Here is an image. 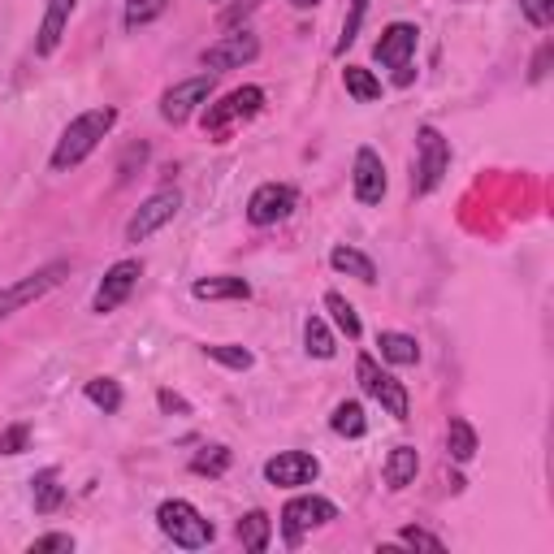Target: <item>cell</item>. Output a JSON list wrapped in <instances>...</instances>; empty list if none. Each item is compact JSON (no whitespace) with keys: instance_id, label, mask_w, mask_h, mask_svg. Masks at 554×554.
Segmentation results:
<instances>
[{"instance_id":"1","label":"cell","mask_w":554,"mask_h":554,"mask_svg":"<svg viewBox=\"0 0 554 554\" xmlns=\"http://www.w3.org/2000/svg\"><path fill=\"white\" fill-rule=\"evenodd\" d=\"M113 126H117V109H113V104H104V109H87V113H78L74 122L61 130L57 148H52V169H57V174H65V169L83 165L87 156L100 148V139L109 135Z\"/></svg>"},{"instance_id":"2","label":"cell","mask_w":554,"mask_h":554,"mask_svg":"<svg viewBox=\"0 0 554 554\" xmlns=\"http://www.w3.org/2000/svg\"><path fill=\"white\" fill-rule=\"evenodd\" d=\"M156 529H161L178 550H204V546H213V537H217V529L200 516V507L187 503V498H165V503L156 507Z\"/></svg>"},{"instance_id":"3","label":"cell","mask_w":554,"mask_h":554,"mask_svg":"<svg viewBox=\"0 0 554 554\" xmlns=\"http://www.w3.org/2000/svg\"><path fill=\"white\" fill-rule=\"evenodd\" d=\"M355 381H360V390L368 394V399H377L394 420H407V416H412V399H407V386H403V381L394 377V373H386V368H381L368 351L360 355V360H355Z\"/></svg>"},{"instance_id":"4","label":"cell","mask_w":554,"mask_h":554,"mask_svg":"<svg viewBox=\"0 0 554 554\" xmlns=\"http://www.w3.org/2000/svg\"><path fill=\"white\" fill-rule=\"evenodd\" d=\"M446 169H451V143L442 139L438 126H420L416 130V174H412V191L429 195L442 187Z\"/></svg>"},{"instance_id":"5","label":"cell","mask_w":554,"mask_h":554,"mask_svg":"<svg viewBox=\"0 0 554 554\" xmlns=\"http://www.w3.org/2000/svg\"><path fill=\"white\" fill-rule=\"evenodd\" d=\"M334 520H338V507L329 503V498H321V494H299V498H290V503L282 507V516H277L286 546H299L312 529H325V524H334Z\"/></svg>"},{"instance_id":"6","label":"cell","mask_w":554,"mask_h":554,"mask_svg":"<svg viewBox=\"0 0 554 554\" xmlns=\"http://www.w3.org/2000/svg\"><path fill=\"white\" fill-rule=\"evenodd\" d=\"M65 273H70V260H52V265L26 273L13 286H5V290H0V321L13 316V312H22V308H31V303L44 299L48 290H57L65 282Z\"/></svg>"},{"instance_id":"7","label":"cell","mask_w":554,"mask_h":554,"mask_svg":"<svg viewBox=\"0 0 554 554\" xmlns=\"http://www.w3.org/2000/svg\"><path fill=\"white\" fill-rule=\"evenodd\" d=\"M416 39H420V31L412 22H390L386 31H381V39L373 44V57L386 65V70H394V83L399 87H407L412 83V57H416Z\"/></svg>"},{"instance_id":"8","label":"cell","mask_w":554,"mask_h":554,"mask_svg":"<svg viewBox=\"0 0 554 554\" xmlns=\"http://www.w3.org/2000/svg\"><path fill=\"white\" fill-rule=\"evenodd\" d=\"M178 208H182L178 187H161V191H152L148 200L139 204V213L126 221V243H143V239H152L156 230H165L169 221L178 217Z\"/></svg>"},{"instance_id":"9","label":"cell","mask_w":554,"mask_h":554,"mask_svg":"<svg viewBox=\"0 0 554 554\" xmlns=\"http://www.w3.org/2000/svg\"><path fill=\"white\" fill-rule=\"evenodd\" d=\"M260 109H265V87H239V91H230L226 100L208 104L200 122L208 135H221L230 122H247V117H256Z\"/></svg>"},{"instance_id":"10","label":"cell","mask_w":554,"mask_h":554,"mask_svg":"<svg viewBox=\"0 0 554 554\" xmlns=\"http://www.w3.org/2000/svg\"><path fill=\"white\" fill-rule=\"evenodd\" d=\"M139 277H143V260L139 256H126V260H117V265L104 273V282L96 286V299H91V308H96L100 316H109L117 312L122 303L135 295V286H139Z\"/></svg>"},{"instance_id":"11","label":"cell","mask_w":554,"mask_h":554,"mask_svg":"<svg viewBox=\"0 0 554 554\" xmlns=\"http://www.w3.org/2000/svg\"><path fill=\"white\" fill-rule=\"evenodd\" d=\"M213 87H217V74L182 78V83H174V87H169L165 96H161V117H165V122H174V126H182L195 109H200V104H208Z\"/></svg>"},{"instance_id":"12","label":"cell","mask_w":554,"mask_h":554,"mask_svg":"<svg viewBox=\"0 0 554 554\" xmlns=\"http://www.w3.org/2000/svg\"><path fill=\"white\" fill-rule=\"evenodd\" d=\"M295 204H299V191L290 182H265L247 200V221L252 226H277V221H286L295 213Z\"/></svg>"},{"instance_id":"13","label":"cell","mask_w":554,"mask_h":554,"mask_svg":"<svg viewBox=\"0 0 554 554\" xmlns=\"http://www.w3.org/2000/svg\"><path fill=\"white\" fill-rule=\"evenodd\" d=\"M321 477V459L308 451H277L265 464V481L277 485V490H303Z\"/></svg>"},{"instance_id":"14","label":"cell","mask_w":554,"mask_h":554,"mask_svg":"<svg viewBox=\"0 0 554 554\" xmlns=\"http://www.w3.org/2000/svg\"><path fill=\"white\" fill-rule=\"evenodd\" d=\"M260 57V39L252 31H234V35H221L217 44H208L200 52V61L208 65L213 74L221 70H243V65H252Z\"/></svg>"},{"instance_id":"15","label":"cell","mask_w":554,"mask_h":554,"mask_svg":"<svg viewBox=\"0 0 554 554\" xmlns=\"http://www.w3.org/2000/svg\"><path fill=\"white\" fill-rule=\"evenodd\" d=\"M351 187H355V200H360V204H381V200H386V165H381V156L373 148L355 152Z\"/></svg>"},{"instance_id":"16","label":"cell","mask_w":554,"mask_h":554,"mask_svg":"<svg viewBox=\"0 0 554 554\" xmlns=\"http://www.w3.org/2000/svg\"><path fill=\"white\" fill-rule=\"evenodd\" d=\"M74 5H78V0H48L44 22H39V31H35V52H39V57H52V52H57L65 26H70Z\"/></svg>"},{"instance_id":"17","label":"cell","mask_w":554,"mask_h":554,"mask_svg":"<svg viewBox=\"0 0 554 554\" xmlns=\"http://www.w3.org/2000/svg\"><path fill=\"white\" fill-rule=\"evenodd\" d=\"M195 299L204 303H217V299H252V282L247 277H234V273H217V277H200L191 286Z\"/></svg>"},{"instance_id":"18","label":"cell","mask_w":554,"mask_h":554,"mask_svg":"<svg viewBox=\"0 0 554 554\" xmlns=\"http://www.w3.org/2000/svg\"><path fill=\"white\" fill-rule=\"evenodd\" d=\"M31 503H35L39 516H52V511L65 507V485L57 477V468H44L31 477Z\"/></svg>"},{"instance_id":"19","label":"cell","mask_w":554,"mask_h":554,"mask_svg":"<svg viewBox=\"0 0 554 554\" xmlns=\"http://www.w3.org/2000/svg\"><path fill=\"white\" fill-rule=\"evenodd\" d=\"M416 472H420V455H416V446H394V451L386 455V490H407V485L416 481Z\"/></svg>"},{"instance_id":"20","label":"cell","mask_w":554,"mask_h":554,"mask_svg":"<svg viewBox=\"0 0 554 554\" xmlns=\"http://www.w3.org/2000/svg\"><path fill=\"white\" fill-rule=\"evenodd\" d=\"M377 351H381V360H386V364H399V368L420 360V342L412 334H399V329H381Z\"/></svg>"},{"instance_id":"21","label":"cell","mask_w":554,"mask_h":554,"mask_svg":"<svg viewBox=\"0 0 554 554\" xmlns=\"http://www.w3.org/2000/svg\"><path fill=\"white\" fill-rule=\"evenodd\" d=\"M234 533H239V542L243 550H252V554H265L269 542H273V520L265 516V511H247V516L234 524Z\"/></svg>"},{"instance_id":"22","label":"cell","mask_w":554,"mask_h":554,"mask_svg":"<svg viewBox=\"0 0 554 554\" xmlns=\"http://www.w3.org/2000/svg\"><path fill=\"white\" fill-rule=\"evenodd\" d=\"M477 446H481L477 429H472L464 416H451V425H446V451H451V459H455V464H472V455H477Z\"/></svg>"},{"instance_id":"23","label":"cell","mask_w":554,"mask_h":554,"mask_svg":"<svg viewBox=\"0 0 554 554\" xmlns=\"http://www.w3.org/2000/svg\"><path fill=\"white\" fill-rule=\"evenodd\" d=\"M329 265H334L338 273L355 277V282H364V286L377 282V265L364 252H355V247H334V252H329Z\"/></svg>"},{"instance_id":"24","label":"cell","mask_w":554,"mask_h":554,"mask_svg":"<svg viewBox=\"0 0 554 554\" xmlns=\"http://www.w3.org/2000/svg\"><path fill=\"white\" fill-rule=\"evenodd\" d=\"M329 429H334L338 438H364V433H368L364 407L355 403V399H342V403L334 407V416H329Z\"/></svg>"},{"instance_id":"25","label":"cell","mask_w":554,"mask_h":554,"mask_svg":"<svg viewBox=\"0 0 554 554\" xmlns=\"http://www.w3.org/2000/svg\"><path fill=\"white\" fill-rule=\"evenodd\" d=\"M342 87H347V96L360 100V104L381 100V78L373 70H364V65H347V70H342Z\"/></svg>"},{"instance_id":"26","label":"cell","mask_w":554,"mask_h":554,"mask_svg":"<svg viewBox=\"0 0 554 554\" xmlns=\"http://www.w3.org/2000/svg\"><path fill=\"white\" fill-rule=\"evenodd\" d=\"M83 394H87V403H96L104 416L122 412V386H117L113 377H91L87 386H83Z\"/></svg>"},{"instance_id":"27","label":"cell","mask_w":554,"mask_h":554,"mask_svg":"<svg viewBox=\"0 0 554 554\" xmlns=\"http://www.w3.org/2000/svg\"><path fill=\"white\" fill-rule=\"evenodd\" d=\"M303 347H308V355H316V360H334L338 355L334 334H329V325L321 316H308V321H303Z\"/></svg>"},{"instance_id":"28","label":"cell","mask_w":554,"mask_h":554,"mask_svg":"<svg viewBox=\"0 0 554 554\" xmlns=\"http://www.w3.org/2000/svg\"><path fill=\"white\" fill-rule=\"evenodd\" d=\"M325 312L334 316V325H338V329H342V334H347L351 342L364 334V325H360V312H355L351 303H347V295H338V290H329V295H325Z\"/></svg>"},{"instance_id":"29","label":"cell","mask_w":554,"mask_h":554,"mask_svg":"<svg viewBox=\"0 0 554 554\" xmlns=\"http://www.w3.org/2000/svg\"><path fill=\"white\" fill-rule=\"evenodd\" d=\"M204 355H208V360H217V364H226V368H234V373H247V368L256 364V355L247 347H234V342H208Z\"/></svg>"},{"instance_id":"30","label":"cell","mask_w":554,"mask_h":554,"mask_svg":"<svg viewBox=\"0 0 554 554\" xmlns=\"http://www.w3.org/2000/svg\"><path fill=\"white\" fill-rule=\"evenodd\" d=\"M165 9H169V0H126L122 26H126V31H139V26H148V22L161 18Z\"/></svg>"},{"instance_id":"31","label":"cell","mask_w":554,"mask_h":554,"mask_svg":"<svg viewBox=\"0 0 554 554\" xmlns=\"http://www.w3.org/2000/svg\"><path fill=\"white\" fill-rule=\"evenodd\" d=\"M230 459H234L230 446H204V451L191 459V472L195 477H221V472L230 468Z\"/></svg>"},{"instance_id":"32","label":"cell","mask_w":554,"mask_h":554,"mask_svg":"<svg viewBox=\"0 0 554 554\" xmlns=\"http://www.w3.org/2000/svg\"><path fill=\"white\" fill-rule=\"evenodd\" d=\"M364 13H368V0H351V9H347V18H342V35H338V44H334V52L342 57L355 39H360V26H364Z\"/></svg>"},{"instance_id":"33","label":"cell","mask_w":554,"mask_h":554,"mask_svg":"<svg viewBox=\"0 0 554 554\" xmlns=\"http://www.w3.org/2000/svg\"><path fill=\"white\" fill-rule=\"evenodd\" d=\"M26 446H31V425H9V429H0V455H22Z\"/></svg>"},{"instance_id":"34","label":"cell","mask_w":554,"mask_h":554,"mask_svg":"<svg viewBox=\"0 0 554 554\" xmlns=\"http://www.w3.org/2000/svg\"><path fill=\"white\" fill-rule=\"evenodd\" d=\"M520 13L529 18V26H546L554 22V0H520Z\"/></svg>"},{"instance_id":"35","label":"cell","mask_w":554,"mask_h":554,"mask_svg":"<svg viewBox=\"0 0 554 554\" xmlns=\"http://www.w3.org/2000/svg\"><path fill=\"white\" fill-rule=\"evenodd\" d=\"M260 9V0H234V5L230 9H221V31H234V26H239L243 18H252V13Z\"/></svg>"},{"instance_id":"36","label":"cell","mask_w":554,"mask_h":554,"mask_svg":"<svg viewBox=\"0 0 554 554\" xmlns=\"http://www.w3.org/2000/svg\"><path fill=\"white\" fill-rule=\"evenodd\" d=\"M399 542H403V546H416V550H433V554L446 550L442 537H433V533H425V529H399Z\"/></svg>"},{"instance_id":"37","label":"cell","mask_w":554,"mask_h":554,"mask_svg":"<svg viewBox=\"0 0 554 554\" xmlns=\"http://www.w3.org/2000/svg\"><path fill=\"white\" fill-rule=\"evenodd\" d=\"M48 550H65V554H70L74 550V537L70 533H44V537H35V542H31V554H48Z\"/></svg>"},{"instance_id":"38","label":"cell","mask_w":554,"mask_h":554,"mask_svg":"<svg viewBox=\"0 0 554 554\" xmlns=\"http://www.w3.org/2000/svg\"><path fill=\"white\" fill-rule=\"evenodd\" d=\"M550 57H554V44L546 39L542 48H537V57H533V70H529V83H542V78L550 74Z\"/></svg>"},{"instance_id":"39","label":"cell","mask_w":554,"mask_h":554,"mask_svg":"<svg viewBox=\"0 0 554 554\" xmlns=\"http://www.w3.org/2000/svg\"><path fill=\"white\" fill-rule=\"evenodd\" d=\"M156 403H161V412H178V416L191 412L187 399H182V394H174V390H156Z\"/></svg>"},{"instance_id":"40","label":"cell","mask_w":554,"mask_h":554,"mask_svg":"<svg viewBox=\"0 0 554 554\" xmlns=\"http://www.w3.org/2000/svg\"><path fill=\"white\" fill-rule=\"evenodd\" d=\"M290 9H312V5H321V0H286Z\"/></svg>"}]
</instances>
